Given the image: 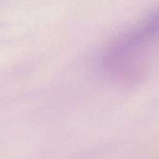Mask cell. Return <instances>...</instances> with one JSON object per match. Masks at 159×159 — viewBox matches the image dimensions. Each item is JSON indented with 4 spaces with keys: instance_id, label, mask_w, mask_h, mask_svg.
I'll return each mask as SVG.
<instances>
[{
    "instance_id": "obj_1",
    "label": "cell",
    "mask_w": 159,
    "mask_h": 159,
    "mask_svg": "<svg viewBox=\"0 0 159 159\" xmlns=\"http://www.w3.org/2000/svg\"><path fill=\"white\" fill-rule=\"evenodd\" d=\"M144 22L159 37V6L145 17Z\"/></svg>"
}]
</instances>
